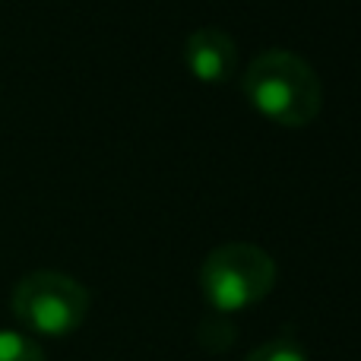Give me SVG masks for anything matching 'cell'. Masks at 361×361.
Instances as JSON below:
<instances>
[{
  "label": "cell",
  "instance_id": "obj_1",
  "mask_svg": "<svg viewBox=\"0 0 361 361\" xmlns=\"http://www.w3.org/2000/svg\"><path fill=\"white\" fill-rule=\"evenodd\" d=\"M241 89L257 114L279 127H307L320 114V76L301 54L286 48L260 51L241 76Z\"/></svg>",
  "mask_w": 361,
  "mask_h": 361
},
{
  "label": "cell",
  "instance_id": "obj_2",
  "mask_svg": "<svg viewBox=\"0 0 361 361\" xmlns=\"http://www.w3.org/2000/svg\"><path fill=\"white\" fill-rule=\"evenodd\" d=\"M200 286L212 311L235 314L263 301L276 286V260L263 247L231 241L209 250L200 269Z\"/></svg>",
  "mask_w": 361,
  "mask_h": 361
},
{
  "label": "cell",
  "instance_id": "obj_3",
  "mask_svg": "<svg viewBox=\"0 0 361 361\" xmlns=\"http://www.w3.org/2000/svg\"><path fill=\"white\" fill-rule=\"evenodd\" d=\"M13 314L25 330L38 336H70L89 314V292L67 273L38 269L16 282Z\"/></svg>",
  "mask_w": 361,
  "mask_h": 361
},
{
  "label": "cell",
  "instance_id": "obj_4",
  "mask_svg": "<svg viewBox=\"0 0 361 361\" xmlns=\"http://www.w3.org/2000/svg\"><path fill=\"white\" fill-rule=\"evenodd\" d=\"M184 63L200 82L222 86L238 70V44L219 25H203L184 42Z\"/></svg>",
  "mask_w": 361,
  "mask_h": 361
},
{
  "label": "cell",
  "instance_id": "obj_5",
  "mask_svg": "<svg viewBox=\"0 0 361 361\" xmlns=\"http://www.w3.org/2000/svg\"><path fill=\"white\" fill-rule=\"evenodd\" d=\"M244 361H307V352H305V345H301L295 336L282 333V336H276V339H269V343L257 345V349L250 352Z\"/></svg>",
  "mask_w": 361,
  "mask_h": 361
},
{
  "label": "cell",
  "instance_id": "obj_6",
  "mask_svg": "<svg viewBox=\"0 0 361 361\" xmlns=\"http://www.w3.org/2000/svg\"><path fill=\"white\" fill-rule=\"evenodd\" d=\"M0 361H44V352L25 333L0 330Z\"/></svg>",
  "mask_w": 361,
  "mask_h": 361
}]
</instances>
